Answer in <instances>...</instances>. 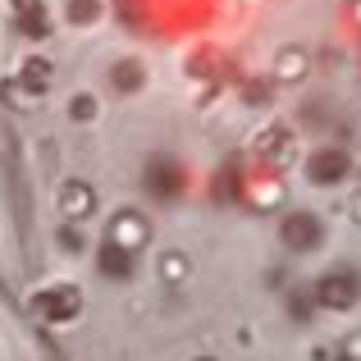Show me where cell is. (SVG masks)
<instances>
[{
    "label": "cell",
    "instance_id": "1",
    "mask_svg": "<svg viewBox=\"0 0 361 361\" xmlns=\"http://www.w3.org/2000/svg\"><path fill=\"white\" fill-rule=\"evenodd\" d=\"M32 307H37V316H46V320H55V325H64V320L78 311V293H73V288H51V293H42Z\"/></svg>",
    "mask_w": 361,
    "mask_h": 361
},
{
    "label": "cell",
    "instance_id": "2",
    "mask_svg": "<svg viewBox=\"0 0 361 361\" xmlns=\"http://www.w3.org/2000/svg\"><path fill=\"white\" fill-rule=\"evenodd\" d=\"M142 238H147V224H142V215H133V211L115 215V224H110V243L123 247V252L133 256V252L142 247Z\"/></svg>",
    "mask_w": 361,
    "mask_h": 361
},
{
    "label": "cell",
    "instance_id": "4",
    "mask_svg": "<svg viewBox=\"0 0 361 361\" xmlns=\"http://www.w3.org/2000/svg\"><path fill=\"white\" fill-rule=\"evenodd\" d=\"M353 298H357L353 274H325V279H320V302H329V307H348Z\"/></svg>",
    "mask_w": 361,
    "mask_h": 361
},
{
    "label": "cell",
    "instance_id": "7",
    "mask_svg": "<svg viewBox=\"0 0 361 361\" xmlns=\"http://www.w3.org/2000/svg\"><path fill=\"white\" fill-rule=\"evenodd\" d=\"M60 206H64V215H87L92 211V188L87 183H64Z\"/></svg>",
    "mask_w": 361,
    "mask_h": 361
},
{
    "label": "cell",
    "instance_id": "3",
    "mask_svg": "<svg viewBox=\"0 0 361 361\" xmlns=\"http://www.w3.org/2000/svg\"><path fill=\"white\" fill-rule=\"evenodd\" d=\"M348 174V156L343 151H316V156H311V178H316V183H334V178H343Z\"/></svg>",
    "mask_w": 361,
    "mask_h": 361
},
{
    "label": "cell",
    "instance_id": "8",
    "mask_svg": "<svg viewBox=\"0 0 361 361\" xmlns=\"http://www.w3.org/2000/svg\"><path fill=\"white\" fill-rule=\"evenodd\" d=\"M101 270H106V274H119V279H123V274H128V270H133V261H128V252H123V247H115V243H110V247H106V252H101Z\"/></svg>",
    "mask_w": 361,
    "mask_h": 361
},
{
    "label": "cell",
    "instance_id": "9",
    "mask_svg": "<svg viewBox=\"0 0 361 361\" xmlns=\"http://www.w3.org/2000/svg\"><path fill=\"white\" fill-rule=\"evenodd\" d=\"M23 82H27V87H46V82H51V69H46V60H27Z\"/></svg>",
    "mask_w": 361,
    "mask_h": 361
},
{
    "label": "cell",
    "instance_id": "6",
    "mask_svg": "<svg viewBox=\"0 0 361 361\" xmlns=\"http://www.w3.org/2000/svg\"><path fill=\"white\" fill-rule=\"evenodd\" d=\"M178 183H183V178H178V169H174V160H156V165L147 169V188H156V192H178Z\"/></svg>",
    "mask_w": 361,
    "mask_h": 361
},
{
    "label": "cell",
    "instance_id": "5",
    "mask_svg": "<svg viewBox=\"0 0 361 361\" xmlns=\"http://www.w3.org/2000/svg\"><path fill=\"white\" fill-rule=\"evenodd\" d=\"M320 238V224L311 220V215H293V220H283V243L293 247H316Z\"/></svg>",
    "mask_w": 361,
    "mask_h": 361
}]
</instances>
